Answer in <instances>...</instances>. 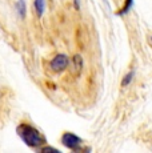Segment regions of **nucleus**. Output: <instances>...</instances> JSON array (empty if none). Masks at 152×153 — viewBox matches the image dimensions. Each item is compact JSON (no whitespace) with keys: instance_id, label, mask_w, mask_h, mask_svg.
I'll use <instances>...</instances> for the list:
<instances>
[{"instance_id":"f257e3e1","label":"nucleus","mask_w":152,"mask_h":153,"mask_svg":"<svg viewBox=\"0 0 152 153\" xmlns=\"http://www.w3.org/2000/svg\"><path fill=\"white\" fill-rule=\"evenodd\" d=\"M16 133H17V136L20 137V140H22L28 148L34 149V151L39 152L47 144L44 134L35 125H32L27 121L20 123V124L16 126Z\"/></svg>"},{"instance_id":"f03ea898","label":"nucleus","mask_w":152,"mask_h":153,"mask_svg":"<svg viewBox=\"0 0 152 153\" xmlns=\"http://www.w3.org/2000/svg\"><path fill=\"white\" fill-rule=\"evenodd\" d=\"M60 141L67 149H69V151H72V152L79 153V152H89L91 151V148H86V146H84L83 139H80V137H79L77 134H75L74 132H64V133L61 134Z\"/></svg>"},{"instance_id":"7ed1b4c3","label":"nucleus","mask_w":152,"mask_h":153,"mask_svg":"<svg viewBox=\"0 0 152 153\" xmlns=\"http://www.w3.org/2000/svg\"><path fill=\"white\" fill-rule=\"evenodd\" d=\"M69 63H71V60H69L68 56L64 55V53H59L49 61V68H51L52 72L60 73V72H63V71H66L68 68Z\"/></svg>"},{"instance_id":"20e7f679","label":"nucleus","mask_w":152,"mask_h":153,"mask_svg":"<svg viewBox=\"0 0 152 153\" xmlns=\"http://www.w3.org/2000/svg\"><path fill=\"white\" fill-rule=\"evenodd\" d=\"M15 8H16V13L20 19H24L27 16V3L25 0H17V3L15 4Z\"/></svg>"},{"instance_id":"39448f33","label":"nucleus","mask_w":152,"mask_h":153,"mask_svg":"<svg viewBox=\"0 0 152 153\" xmlns=\"http://www.w3.org/2000/svg\"><path fill=\"white\" fill-rule=\"evenodd\" d=\"M45 7H47V3L45 0H34V10L36 12L37 17H42L45 12Z\"/></svg>"},{"instance_id":"423d86ee","label":"nucleus","mask_w":152,"mask_h":153,"mask_svg":"<svg viewBox=\"0 0 152 153\" xmlns=\"http://www.w3.org/2000/svg\"><path fill=\"white\" fill-rule=\"evenodd\" d=\"M132 5H133V0H124V4H123V7L116 12V15H118V16H124V15H127L131 11Z\"/></svg>"},{"instance_id":"0eeeda50","label":"nucleus","mask_w":152,"mask_h":153,"mask_svg":"<svg viewBox=\"0 0 152 153\" xmlns=\"http://www.w3.org/2000/svg\"><path fill=\"white\" fill-rule=\"evenodd\" d=\"M72 65H74V68L76 69V73H79L83 68V60H81V57L79 55H76L72 57Z\"/></svg>"},{"instance_id":"6e6552de","label":"nucleus","mask_w":152,"mask_h":153,"mask_svg":"<svg viewBox=\"0 0 152 153\" xmlns=\"http://www.w3.org/2000/svg\"><path fill=\"white\" fill-rule=\"evenodd\" d=\"M133 77H135V72L133 71H131V72H128L127 75L123 77V80H121V87L123 88H125V87H128L131 83H132V80H133Z\"/></svg>"},{"instance_id":"1a4fd4ad","label":"nucleus","mask_w":152,"mask_h":153,"mask_svg":"<svg viewBox=\"0 0 152 153\" xmlns=\"http://www.w3.org/2000/svg\"><path fill=\"white\" fill-rule=\"evenodd\" d=\"M80 0H74V5H75V8L76 10H80Z\"/></svg>"},{"instance_id":"9d476101","label":"nucleus","mask_w":152,"mask_h":153,"mask_svg":"<svg viewBox=\"0 0 152 153\" xmlns=\"http://www.w3.org/2000/svg\"><path fill=\"white\" fill-rule=\"evenodd\" d=\"M151 43H152V36H151Z\"/></svg>"}]
</instances>
